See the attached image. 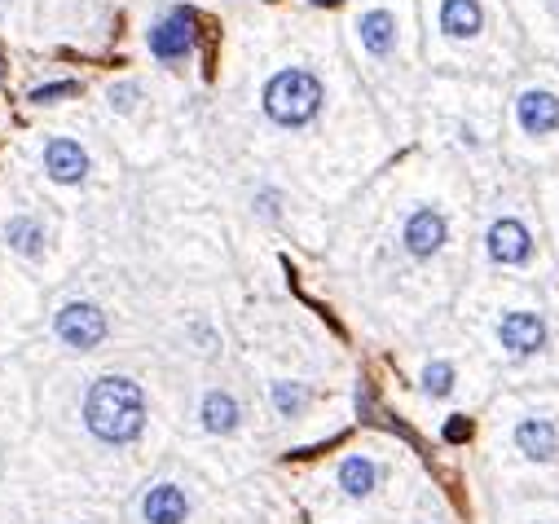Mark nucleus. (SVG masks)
<instances>
[{"instance_id": "nucleus-1", "label": "nucleus", "mask_w": 559, "mask_h": 524, "mask_svg": "<svg viewBox=\"0 0 559 524\" xmlns=\"http://www.w3.org/2000/svg\"><path fill=\"white\" fill-rule=\"evenodd\" d=\"M84 424L98 441H110V445H124L132 436H141L146 427V396L141 388L124 379V375H106L89 388V401H84Z\"/></svg>"}, {"instance_id": "nucleus-2", "label": "nucleus", "mask_w": 559, "mask_h": 524, "mask_svg": "<svg viewBox=\"0 0 559 524\" xmlns=\"http://www.w3.org/2000/svg\"><path fill=\"white\" fill-rule=\"evenodd\" d=\"M264 110H269V119L273 124H282V129H299V124H308L317 110H322V80L313 75V71H278L273 80H269V89H264Z\"/></svg>"}, {"instance_id": "nucleus-3", "label": "nucleus", "mask_w": 559, "mask_h": 524, "mask_svg": "<svg viewBox=\"0 0 559 524\" xmlns=\"http://www.w3.org/2000/svg\"><path fill=\"white\" fill-rule=\"evenodd\" d=\"M58 339L71 344V348H98L101 339H106V313H101L98 304H89V300H75V304H66L62 313H58Z\"/></svg>"}, {"instance_id": "nucleus-4", "label": "nucleus", "mask_w": 559, "mask_h": 524, "mask_svg": "<svg viewBox=\"0 0 559 524\" xmlns=\"http://www.w3.org/2000/svg\"><path fill=\"white\" fill-rule=\"evenodd\" d=\"M445 238H450V225H445V216H441L436 207L410 212V221H405V230H401V243H405V252H410L414 261H431V256L445 247Z\"/></svg>"}, {"instance_id": "nucleus-5", "label": "nucleus", "mask_w": 559, "mask_h": 524, "mask_svg": "<svg viewBox=\"0 0 559 524\" xmlns=\"http://www.w3.org/2000/svg\"><path fill=\"white\" fill-rule=\"evenodd\" d=\"M194 49V14L190 9H172L164 23L150 27V53L159 62H172V58H185Z\"/></svg>"}, {"instance_id": "nucleus-6", "label": "nucleus", "mask_w": 559, "mask_h": 524, "mask_svg": "<svg viewBox=\"0 0 559 524\" xmlns=\"http://www.w3.org/2000/svg\"><path fill=\"white\" fill-rule=\"evenodd\" d=\"M497 339H502L507 353L533 357V353L546 348V322H542L537 313H528V309H516V313H507V318L497 322Z\"/></svg>"}, {"instance_id": "nucleus-7", "label": "nucleus", "mask_w": 559, "mask_h": 524, "mask_svg": "<svg viewBox=\"0 0 559 524\" xmlns=\"http://www.w3.org/2000/svg\"><path fill=\"white\" fill-rule=\"evenodd\" d=\"M485 252H489L494 264H528V256H533V233L516 216H502L485 233Z\"/></svg>"}, {"instance_id": "nucleus-8", "label": "nucleus", "mask_w": 559, "mask_h": 524, "mask_svg": "<svg viewBox=\"0 0 559 524\" xmlns=\"http://www.w3.org/2000/svg\"><path fill=\"white\" fill-rule=\"evenodd\" d=\"M516 124L528 137H551L559 129V98L551 89H525L516 98Z\"/></svg>"}, {"instance_id": "nucleus-9", "label": "nucleus", "mask_w": 559, "mask_h": 524, "mask_svg": "<svg viewBox=\"0 0 559 524\" xmlns=\"http://www.w3.org/2000/svg\"><path fill=\"white\" fill-rule=\"evenodd\" d=\"M44 172L58 181V186H75V181H84V172H89V155L75 146V141H49L44 146Z\"/></svg>"}, {"instance_id": "nucleus-10", "label": "nucleus", "mask_w": 559, "mask_h": 524, "mask_svg": "<svg viewBox=\"0 0 559 524\" xmlns=\"http://www.w3.org/2000/svg\"><path fill=\"white\" fill-rule=\"evenodd\" d=\"M516 445L533 462H551L559 454V427L551 419H520L516 427Z\"/></svg>"}, {"instance_id": "nucleus-11", "label": "nucleus", "mask_w": 559, "mask_h": 524, "mask_svg": "<svg viewBox=\"0 0 559 524\" xmlns=\"http://www.w3.org/2000/svg\"><path fill=\"white\" fill-rule=\"evenodd\" d=\"M480 27H485L480 0H445L441 5V32L450 40H471V35H480Z\"/></svg>"}, {"instance_id": "nucleus-12", "label": "nucleus", "mask_w": 559, "mask_h": 524, "mask_svg": "<svg viewBox=\"0 0 559 524\" xmlns=\"http://www.w3.org/2000/svg\"><path fill=\"white\" fill-rule=\"evenodd\" d=\"M357 32H362V44L365 53H374V58H388L396 49V18L388 9H370L357 18Z\"/></svg>"}, {"instance_id": "nucleus-13", "label": "nucleus", "mask_w": 559, "mask_h": 524, "mask_svg": "<svg viewBox=\"0 0 559 524\" xmlns=\"http://www.w3.org/2000/svg\"><path fill=\"white\" fill-rule=\"evenodd\" d=\"M141 511H146L150 524H181L185 520V493L176 490V485H155V490L146 493Z\"/></svg>"}, {"instance_id": "nucleus-14", "label": "nucleus", "mask_w": 559, "mask_h": 524, "mask_svg": "<svg viewBox=\"0 0 559 524\" xmlns=\"http://www.w3.org/2000/svg\"><path fill=\"white\" fill-rule=\"evenodd\" d=\"M339 485H344L348 498H365V493H374V485H379V467H374V459H365V454L344 459V467H339Z\"/></svg>"}, {"instance_id": "nucleus-15", "label": "nucleus", "mask_w": 559, "mask_h": 524, "mask_svg": "<svg viewBox=\"0 0 559 524\" xmlns=\"http://www.w3.org/2000/svg\"><path fill=\"white\" fill-rule=\"evenodd\" d=\"M203 427L207 432H233L238 427V401L230 393H207L203 396Z\"/></svg>"}, {"instance_id": "nucleus-16", "label": "nucleus", "mask_w": 559, "mask_h": 524, "mask_svg": "<svg viewBox=\"0 0 559 524\" xmlns=\"http://www.w3.org/2000/svg\"><path fill=\"white\" fill-rule=\"evenodd\" d=\"M5 238H9V247L23 252V256H40V247H44V230L35 225L32 216H14V221L5 225Z\"/></svg>"}, {"instance_id": "nucleus-17", "label": "nucleus", "mask_w": 559, "mask_h": 524, "mask_svg": "<svg viewBox=\"0 0 559 524\" xmlns=\"http://www.w3.org/2000/svg\"><path fill=\"white\" fill-rule=\"evenodd\" d=\"M423 393L428 396L454 393V366H450V361H428V366H423Z\"/></svg>"}, {"instance_id": "nucleus-18", "label": "nucleus", "mask_w": 559, "mask_h": 524, "mask_svg": "<svg viewBox=\"0 0 559 524\" xmlns=\"http://www.w3.org/2000/svg\"><path fill=\"white\" fill-rule=\"evenodd\" d=\"M273 405L282 414H299L308 405V388L304 384H273Z\"/></svg>"}, {"instance_id": "nucleus-19", "label": "nucleus", "mask_w": 559, "mask_h": 524, "mask_svg": "<svg viewBox=\"0 0 559 524\" xmlns=\"http://www.w3.org/2000/svg\"><path fill=\"white\" fill-rule=\"evenodd\" d=\"M80 93V84L75 80H62V84H40V89H32V101H58V98H75Z\"/></svg>"}, {"instance_id": "nucleus-20", "label": "nucleus", "mask_w": 559, "mask_h": 524, "mask_svg": "<svg viewBox=\"0 0 559 524\" xmlns=\"http://www.w3.org/2000/svg\"><path fill=\"white\" fill-rule=\"evenodd\" d=\"M445 441H454V445L471 441V419H467V414H454V419L445 424Z\"/></svg>"}, {"instance_id": "nucleus-21", "label": "nucleus", "mask_w": 559, "mask_h": 524, "mask_svg": "<svg viewBox=\"0 0 559 524\" xmlns=\"http://www.w3.org/2000/svg\"><path fill=\"white\" fill-rule=\"evenodd\" d=\"M132 98H137V84H124V89H110V101L119 106V110H128Z\"/></svg>"}, {"instance_id": "nucleus-22", "label": "nucleus", "mask_w": 559, "mask_h": 524, "mask_svg": "<svg viewBox=\"0 0 559 524\" xmlns=\"http://www.w3.org/2000/svg\"><path fill=\"white\" fill-rule=\"evenodd\" d=\"M546 9H551V14H559V0H546Z\"/></svg>"}, {"instance_id": "nucleus-23", "label": "nucleus", "mask_w": 559, "mask_h": 524, "mask_svg": "<svg viewBox=\"0 0 559 524\" xmlns=\"http://www.w3.org/2000/svg\"><path fill=\"white\" fill-rule=\"evenodd\" d=\"M0 80H5V49H0Z\"/></svg>"}]
</instances>
